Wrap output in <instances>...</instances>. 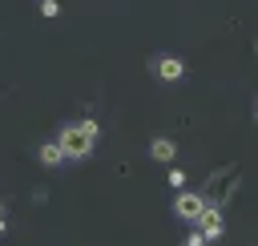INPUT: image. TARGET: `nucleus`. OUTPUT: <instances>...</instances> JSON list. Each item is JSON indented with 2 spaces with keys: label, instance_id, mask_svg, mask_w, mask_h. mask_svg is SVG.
Masks as SVG:
<instances>
[{
  "label": "nucleus",
  "instance_id": "nucleus-12",
  "mask_svg": "<svg viewBox=\"0 0 258 246\" xmlns=\"http://www.w3.org/2000/svg\"><path fill=\"white\" fill-rule=\"evenodd\" d=\"M254 52H258V40H254Z\"/></svg>",
  "mask_w": 258,
  "mask_h": 246
},
{
  "label": "nucleus",
  "instance_id": "nucleus-4",
  "mask_svg": "<svg viewBox=\"0 0 258 246\" xmlns=\"http://www.w3.org/2000/svg\"><path fill=\"white\" fill-rule=\"evenodd\" d=\"M198 230L206 234V242H218L222 230H226V226H222V210H218V206H206V214L198 218Z\"/></svg>",
  "mask_w": 258,
  "mask_h": 246
},
{
  "label": "nucleus",
  "instance_id": "nucleus-3",
  "mask_svg": "<svg viewBox=\"0 0 258 246\" xmlns=\"http://www.w3.org/2000/svg\"><path fill=\"white\" fill-rule=\"evenodd\" d=\"M149 69H153V77H161V81H181V77H185V60H181V56H153Z\"/></svg>",
  "mask_w": 258,
  "mask_h": 246
},
{
  "label": "nucleus",
  "instance_id": "nucleus-7",
  "mask_svg": "<svg viewBox=\"0 0 258 246\" xmlns=\"http://www.w3.org/2000/svg\"><path fill=\"white\" fill-rule=\"evenodd\" d=\"M40 12H44V16H56L60 4H56V0H40Z\"/></svg>",
  "mask_w": 258,
  "mask_h": 246
},
{
  "label": "nucleus",
  "instance_id": "nucleus-1",
  "mask_svg": "<svg viewBox=\"0 0 258 246\" xmlns=\"http://www.w3.org/2000/svg\"><path fill=\"white\" fill-rule=\"evenodd\" d=\"M97 137H101L97 121H77V125H64L56 141H60V149H64V157H69V161H85V157L93 153Z\"/></svg>",
  "mask_w": 258,
  "mask_h": 246
},
{
  "label": "nucleus",
  "instance_id": "nucleus-6",
  "mask_svg": "<svg viewBox=\"0 0 258 246\" xmlns=\"http://www.w3.org/2000/svg\"><path fill=\"white\" fill-rule=\"evenodd\" d=\"M36 157H40V165H48V169H56V165L64 161V149H60V141H44V145L36 149Z\"/></svg>",
  "mask_w": 258,
  "mask_h": 246
},
{
  "label": "nucleus",
  "instance_id": "nucleus-11",
  "mask_svg": "<svg viewBox=\"0 0 258 246\" xmlns=\"http://www.w3.org/2000/svg\"><path fill=\"white\" fill-rule=\"evenodd\" d=\"M0 222H4V206H0Z\"/></svg>",
  "mask_w": 258,
  "mask_h": 246
},
{
  "label": "nucleus",
  "instance_id": "nucleus-2",
  "mask_svg": "<svg viewBox=\"0 0 258 246\" xmlns=\"http://www.w3.org/2000/svg\"><path fill=\"white\" fill-rule=\"evenodd\" d=\"M206 206H210V202H206L202 194H185V190H181V194L173 198V214H177L181 222H194V226H198V218L206 214Z\"/></svg>",
  "mask_w": 258,
  "mask_h": 246
},
{
  "label": "nucleus",
  "instance_id": "nucleus-5",
  "mask_svg": "<svg viewBox=\"0 0 258 246\" xmlns=\"http://www.w3.org/2000/svg\"><path fill=\"white\" fill-rule=\"evenodd\" d=\"M149 157H153V161H173V157H177V145H173L169 137H153V141H149Z\"/></svg>",
  "mask_w": 258,
  "mask_h": 246
},
{
  "label": "nucleus",
  "instance_id": "nucleus-8",
  "mask_svg": "<svg viewBox=\"0 0 258 246\" xmlns=\"http://www.w3.org/2000/svg\"><path fill=\"white\" fill-rule=\"evenodd\" d=\"M181 246H206V234H202V230H194V234H189Z\"/></svg>",
  "mask_w": 258,
  "mask_h": 246
},
{
  "label": "nucleus",
  "instance_id": "nucleus-10",
  "mask_svg": "<svg viewBox=\"0 0 258 246\" xmlns=\"http://www.w3.org/2000/svg\"><path fill=\"white\" fill-rule=\"evenodd\" d=\"M254 121H258V101H254Z\"/></svg>",
  "mask_w": 258,
  "mask_h": 246
},
{
  "label": "nucleus",
  "instance_id": "nucleus-9",
  "mask_svg": "<svg viewBox=\"0 0 258 246\" xmlns=\"http://www.w3.org/2000/svg\"><path fill=\"white\" fill-rule=\"evenodd\" d=\"M169 186H177V190H181V186H185V173H181V169H169Z\"/></svg>",
  "mask_w": 258,
  "mask_h": 246
}]
</instances>
